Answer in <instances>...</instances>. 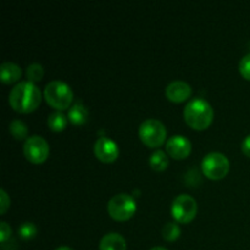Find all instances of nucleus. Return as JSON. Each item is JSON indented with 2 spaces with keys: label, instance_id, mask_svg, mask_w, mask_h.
Wrapping results in <instances>:
<instances>
[{
  "label": "nucleus",
  "instance_id": "1",
  "mask_svg": "<svg viewBox=\"0 0 250 250\" xmlns=\"http://www.w3.org/2000/svg\"><path fill=\"white\" fill-rule=\"evenodd\" d=\"M42 100V93L34 83L22 81L17 83L9 94V103L16 111L27 114L38 107Z\"/></svg>",
  "mask_w": 250,
  "mask_h": 250
},
{
  "label": "nucleus",
  "instance_id": "2",
  "mask_svg": "<svg viewBox=\"0 0 250 250\" xmlns=\"http://www.w3.org/2000/svg\"><path fill=\"white\" fill-rule=\"evenodd\" d=\"M185 121L194 129H205L211 125L214 119V110L207 100L194 98L186 105L183 110Z\"/></svg>",
  "mask_w": 250,
  "mask_h": 250
},
{
  "label": "nucleus",
  "instance_id": "3",
  "mask_svg": "<svg viewBox=\"0 0 250 250\" xmlns=\"http://www.w3.org/2000/svg\"><path fill=\"white\" fill-rule=\"evenodd\" d=\"M44 97L50 106H53L58 111H61V110L71 107L70 105L73 99V93L67 83L55 80L46 84L44 89Z\"/></svg>",
  "mask_w": 250,
  "mask_h": 250
},
{
  "label": "nucleus",
  "instance_id": "4",
  "mask_svg": "<svg viewBox=\"0 0 250 250\" xmlns=\"http://www.w3.org/2000/svg\"><path fill=\"white\" fill-rule=\"evenodd\" d=\"M139 137L146 146L150 148L163 146L166 139V127L161 121L156 119H148L143 121L139 126Z\"/></svg>",
  "mask_w": 250,
  "mask_h": 250
},
{
  "label": "nucleus",
  "instance_id": "5",
  "mask_svg": "<svg viewBox=\"0 0 250 250\" xmlns=\"http://www.w3.org/2000/svg\"><path fill=\"white\" fill-rule=\"evenodd\" d=\"M136 200L126 193L114 195L107 203L109 215L117 221H126V220L131 219L136 212Z\"/></svg>",
  "mask_w": 250,
  "mask_h": 250
},
{
  "label": "nucleus",
  "instance_id": "6",
  "mask_svg": "<svg viewBox=\"0 0 250 250\" xmlns=\"http://www.w3.org/2000/svg\"><path fill=\"white\" fill-rule=\"evenodd\" d=\"M203 173L210 180H221L229 173V161L219 151L207 154L202 160Z\"/></svg>",
  "mask_w": 250,
  "mask_h": 250
},
{
  "label": "nucleus",
  "instance_id": "7",
  "mask_svg": "<svg viewBox=\"0 0 250 250\" xmlns=\"http://www.w3.org/2000/svg\"><path fill=\"white\" fill-rule=\"evenodd\" d=\"M198 211L197 202L188 194H181L176 197L172 202L171 212L176 221L188 224L195 217Z\"/></svg>",
  "mask_w": 250,
  "mask_h": 250
},
{
  "label": "nucleus",
  "instance_id": "8",
  "mask_svg": "<svg viewBox=\"0 0 250 250\" xmlns=\"http://www.w3.org/2000/svg\"><path fill=\"white\" fill-rule=\"evenodd\" d=\"M24 156L31 163L41 164L49 156V144L43 137L31 136L26 139L23 144Z\"/></svg>",
  "mask_w": 250,
  "mask_h": 250
},
{
  "label": "nucleus",
  "instance_id": "9",
  "mask_svg": "<svg viewBox=\"0 0 250 250\" xmlns=\"http://www.w3.org/2000/svg\"><path fill=\"white\" fill-rule=\"evenodd\" d=\"M94 154L103 163H112L119 156V146L112 139L100 137L94 143Z\"/></svg>",
  "mask_w": 250,
  "mask_h": 250
},
{
  "label": "nucleus",
  "instance_id": "10",
  "mask_svg": "<svg viewBox=\"0 0 250 250\" xmlns=\"http://www.w3.org/2000/svg\"><path fill=\"white\" fill-rule=\"evenodd\" d=\"M166 151L173 159H185L192 151V143L186 137L176 134L166 142Z\"/></svg>",
  "mask_w": 250,
  "mask_h": 250
},
{
  "label": "nucleus",
  "instance_id": "11",
  "mask_svg": "<svg viewBox=\"0 0 250 250\" xmlns=\"http://www.w3.org/2000/svg\"><path fill=\"white\" fill-rule=\"evenodd\" d=\"M165 94L171 102L181 103L185 102L186 99L190 97L192 94V88L185 81H173L166 87Z\"/></svg>",
  "mask_w": 250,
  "mask_h": 250
},
{
  "label": "nucleus",
  "instance_id": "12",
  "mask_svg": "<svg viewBox=\"0 0 250 250\" xmlns=\"http://www.w3.org/2000/svg\"><path fill=\"white\" fill-rule=\"evenodd\" d=\"M127 244L124 237L119 233H107L102 238L99 250H126Z\"/></svg>",
  "mask_w": 250,
  "mask_h": 250
},
{
  "label": "nucleus",
  "instance_id": "13",
  "mask_svg": "<svg viewBox=\"0 0 250 250\" xmlns=\"http://www.w3.org/2000/svg\"><path fill=\"white\" fill-rule=\"evenodd\" d=\"M21 67L15 62L6 61V62L1 63V66H0V78L4 83L16 82L21 78Z\"/></svg>",
  "mask_w": 250,
  "mask_h": 250
},
{
  "label": "nucleus",
  "instance_id": "14",
  "mask_svg": "<svg viewBox=\"0 0 250 250\" xmlns=\"http://www.w3.org/2000/svg\"><path fill=\"white\" fill-rule=\"evenodd\" d=\"M88 119V110L81 102H76L68 109V120L73 125H83Z\"/></svg>",
  "mask_w": 250,
  "mask_h": 250
},
{
  "label": "nucleus",
  "instance_id": "15",
  "mask_svg": "<svg viewBox=\"0 0 250 250\" xmlns=\"http://www.w3.org/2000/svg\"><path fill=\"white\" fill-rule=\"evenodd\" d=\"M66 125H67V117H66L61 111H54L49 115L48 126L49 128L53 129L54 132L63 131Z\"/></svg>",
  "mask_w": 250,
  "mask_h": 250
},
{
  "label": "nucleus",
  "instance_id": "16",
  "mask_svg": "<svg viewBox=\"0 0 250 250\" xmlns=\"http://www.w3.org/2000/svg\"><path fill=\"white\" fill-rule=\"evenodd\" d=\"M149 163L153 170L155 171H164L168 165V156L166 155L165 151L156 150L151 154Z\"/></svg>",
  "mask_w": 250,
  "mask_h": 250
},
{
  "label": "nucleus",
  "instance_id": "17",
  "mask_svg": "<svg viewBox=\"0 0 250 250\" xmlns=\"http://www.w3.org/2000/svg\"><path fill=\"white\" fill-rule=\"evenodd\" d=\"M9 129H10V133H11L15 138L19 139V141L24 139L27 137V134H28L27 125L24 124L23 121L17 119L14 120V121H11V124H10L9 126Z\"/></svg>",
  "mask_w": 250,
  "mask_h": 250
},
{
  "label": "nucleus",
  "instance_id": "18",
  "mask_svg": "<svg viewBox=\"0 0 250 250\" xmlns=\"http://www.w3.org/2000/svg\"><path fill=\"white\" fill-rule=\"evenodd\" d=\"M181 236V229L176 222H167L163 227V237L164 239L168 242H173Z\"/></svg>",
  "mask_w": 250,
  "mask_h": 250
},
{
  "label": "nucleus",
  "instance_id": "19",
  "mask_svg": "<svg viewBox=\"0 0 250 250\" xmlns=\"http://www.w3.org/2000/svg\"><path fill=\"white\" fill-rule=\"evenodd\" d=\"M26 76L29 82H38L43 78L44 68L41 63H31L26 70Z\"/></svg>",
  "mask_w": 250,
  "mask_h": 250
},
{
  "label": "nucleus",
  "instance_id": "20",
  "mask_svg": "<svg viewBox=\"0 0 250 250\" xmlns=\"http://www.w3.org/2000/svg\"><path fill=\"white\" fill-rule=\"evenodd\" d=\"M37 234V227L33 222H24L21 226L19 227V236L21 237L22 239H28L34 238Z\"/></svg>",
  "mask_w": 250,
  "mask_h": 250
},
{
  "label": "nucleus",
  "instance_id": "21",
  "mask_svg": "<svg viewBox=\"0 0 250 250\" xmlns=\"http://www.w3.org/2000/svg\"><path fill=\"white\" fill-rule=\"evenodd\" d=\"M239 72L246 80L250 81V53L244 55L239 62Z\"/></svg>",
  "mask_w": 250,
  "mask_h": 250
},
{
  "label": "nucleus",
  "instance_id": "22",
  "mask_svg": "<svg viewBox=\"0 0 250 250\" xmlns=\"http://www.w3.org/2000/svg\"><path fill=\"white\" fill-rule=\"evenodd\" d=\"M10 207V198L4 189L0 190V212L5 214L7 208Z\"/></svg>",
  "mask_w": 250,
  "mask_h": 250
},
{
  "label": "nucleus",
  "instance_id": "23",
  "mask_svg": "<svg viewBox=\"0 0 250 250\" xmlns=\"http://www.w3.org/2000/svg\"><path fill=\"white\" fill-rule=\"evenodd\" d=\"M11 236V227L6 222H0V241L5 242Z\"/></svg>",
  "mask_w": 250,
  "mask_h": 250
},
{
  "label": "nucleus",
  "instance_id": "24",
  "mask_svg": "<svg viewBox=\"0 0 250 250\" xmlns=\"http://www.w3.org/2000/svg\"><path fill=\"white\" fill-rule=\"evenodd\" d=\"M242 151L250 158V134L244 138L243 143H242Z\"/></svg>",
  "mask_w": 250,
  "mask_h": 250
},
{
  "label": "nucleus",
  "instance_id": "25",
  "mask_svg": "<svg viewBox=\"0 0 250 250\" xmlns=\"http://www.w3.org/2000/svg\"><path fill=\"white\" fill-rule=\"evenodd\" d=\"M150 250H167V249L164 248V247H154V248H151Z\"/></svg>",
  "mask_w": 250,
  "mask_h": 250
},
{
  "label": "nucleus",
  "instance_id": "26",
  "mask_svg": "<svg viewBox=\"0 0 250 250\" xmlns=\"http://www.w3.org/2000/svg\"><path fill=\"white\" fill-rule=\"evenodd\" d=\"M55 250H73V249L68 248V247H59V248L55 249Z\"/></svg>",
  "mask_w": 250,
  "mask_h": 250
}]
</instances>
